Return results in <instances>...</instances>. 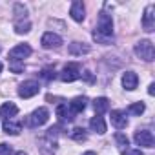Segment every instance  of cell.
I'll return each mask as SVG.
<instances>
[{
  "label": "cell",
  "instance_id": "1",
  "mask_svg": "<svg viewBox=\"0 0 155 155\" xmlns=\"http://www.w3.org/2000/svg\"><path fill=\"white\" fill-rule=\"evenodd\" d=\"M31 29V22L28 18V11L22 4H17L15 6V31L18 35H24V33H29Z\"/></svg>",
  "mask_w": 155,
  "mask_h": 155
},
{
  "label": "cell",
  "instance_id": "2",
  "mask_svg": "<svg viewBox=\"0 0 155 155\" xmlns=\"http://www.w3.org/2000/svg\"><path fill=\"white\" fill-rule=\"evenodd\" d=\"M95 33L101 35V37H104V38H111L113 37V20H111V15H108L106 11H101Z\"/></svg>",
  "mask_w": 155,
  "mask_h": 155
},
{
  "label": "cell",
  "instance_id": "3",
  "mask_svg": "<svg viewBox=\"0 0 155 155\" xmlns=\"http://www.w3.org/2000/svg\"><path fill=\"white\" fill-rule=\"evenodd\" d=\"M135 53L139 58H142L144 62H151L155 58V48L150 40H140L137 46H135Z\"/></svg>",
  "mask_w": 155,
  "mask_h": 155
},
{
  "label": "cell",
  "instance_id": "4",
  "mask_svg": "<svg viewBox=\"0 0 155 155\" xmlns=\"http://www.w3.org/2000/svg\"><path fill=\"white\" fill-rule=\"evenodd\" d=\"M58 77H60L62 82H73V81H77L81 77V66L75 64V62H71V64L64 66V69L60 71Z\"/></svg>",
  "mask_w": 155,
  "mask_h": 155
},
{
  "label": "cell",
  "instance_id": "5",
  "mask_svg": "<svg viewBox=\"0 0 155 155\" xmlns=\"http://www.w3.org/2000/svg\"><path fill=\"white\" fill-rule=\"evenodd\" d=\"M38 90H40V86H38L37 81H24L18 86V95L22 99H31V97H35L38 93Z\"/></svg>",
  "mask_w": 155,
  "mask_h": 155
},
{
  "label": "cell",
  "instance_id": "6",
  "mask_svg": "<svg viewBox=\"0 0 155 155\" xmlns=\"http://www.w3.org/2000/svg\"><path fill=\"white\" fill-rule=\"evenodd\" d=\"M48 119H49V111H48L46 108H38V110H35V111L29 115L28 124H29L31 128H38V126L46 124V122H48Z\"/></svg>",
  "mask_w": 155,
  "mask_h": 155
},
{
  "label": "cell",
  "instance_id": "7",
  "mask_svg": "<svg viewBox=\"0 0 155 155\" xmlns=\"http://www.w3.org/2000/svg\"><path fill=\"white\" fill-rule=\"evenodd\" d=\"M133 140H135L137 146H142V148H153V144H155L153 133L148 131V130H139V131L135 133Z\"/></svg>",
  "mask_w": 155,
  "mask_h": 155
},
{
  "label": "cell",
  "instance_id": "8",
  "mask_svg": "<svg viewBox=\"0 0 155 155\" xmlns=\"http://www.w3.org/2000/svg\"><path fill=\"white\" fill-rule=\"evenodd\" d=\"M142 28H144V31H148V33H151V31L155 29V6H153V4L146 6V9H144V15H142Z\"/></svg>",
  "mask_w": 155,
  "mask_h": 155
},
{
  "label": "cell",
  "instance_id": "9",
  "mask_svg": "<svg viewBox=\"0 0 155 155\" xmlns=\"http://www.w3.org/2000/svg\"><path fill=\"white\" fill-rule=\"evenodd\" d=\"M40 44H42V48L44 49H57V48H60L62 46V38L57 35V33H44L42 35V38H40Z\"/></svg>",
  "mask_w": 155,
  "mask_h": 155
},
{
  "label": "cell",
  "instance_id": "10",
  "mask_svg": "<svg viewBox=\"0 0 155 155\" xmlns=\"http://www.w3.org/2000/svg\"><path fill=\"white\" fill-rule=\"evenodd\" d=\"M29 55H31V46L29 44H18V46H15L9 51V58L11 60H22V58H26Z\"/></svg>",
  "mask_w": 155,
  "mask_h": 155
},
{
  "label": "cell",
  "instance_id": "11",
  "mask_svg": "<svg viewBox=\"0 0 155 155\" xmlns=\"http://www.w3.org/2000/svg\"><path fill=\"white\" fill-rule=\"evenodd\" d=\"M69 15L75 22H82L86 18V9H84V4L81 2V0H75V2L71 4L69 8Z\"/></svg>",
  "mask_w": 155,
  "mask_h": 155
},
{
  "label": "cell",
  "instance_id": "12",
  "mask_svg": "<svg viewBox=\"0 0 155 155\" xmlns=\"http://www.w3.org/2000/svg\"><path fill=\"white\" fill-rule=\"evenodd\" d=\"M111 124H113L117 130L126 128V126H128V117H126V111L113 110V111H111Z\"/></svg>",
  "mask_w": 155,
  "mask_h": 155
},
{
  "label": "cell",
  "instance_id": "13",
  "mask_svg": "<svg viewBox=\"0 0 155 155\" xmlns=\"http://www.w3.org/2000/svg\"><path fill=\"white\" fill-rule=\"evenodd\" d=\"M137 84H139V77H137V73L126 71V73L122 75V86H124L128 91H133V90L137 88Z\"/></svg>",
  "mask_w": 155,
  "mask_h": 155
},
{
  "label": "cell",
  "instance_id": "14",
  "mask_svg": "<svg viewBox=\"0 0 155 155\" xmlns=\"http://www.w3.org/2000/svg\"><path fill=\"white\" fill-rule=\"evenodd\" d=\"M4 131L8 135H18L22 131V122L17 119H6L4 120Z\"/></svg>",
  "mask_w": 155,
  "mask_h": 155
},
{
  "label": "cell",
  "instance_id": "15",
  "mask_svg": "<svg viewBox=\"0 0 155 155\" xmlns=\"http://www.w3.org/2000/svg\"><path fill=\"white\" fill-rule=\"evenodd\" d=\"M68 51H69V55H86L91 51V46L84 44V42H71L68 46Z\"/></svg>",
  "mask_w": 155,
  "mask_h": 155
},
{
  "label": "cell",
  "instance_id": "16",
  "mask_svg": "<svg viewBox=\"0 0 155 155\" xmlns=\"http://www.w3.org/2000/svg\"><path fill=\"white\" fill-rule=\"evenodd\" d=\"M57 117L60 122H71L75 119V113L71 110H68V104H58L57 106Z\"/></svg>",
  "mask_w": 155,
  "mask_h": 155
},
{
  "label": "cell",
  "instance_id": "17",
  "mask_svg": "<svg viewBox=\"0 0 155 155\" xmlns=\"http://www.w3.org/2000/svg\"><path fill=\"white\" fill-rule=\"evenodd\" d=\"M17 113H18V108H17L15 102H4L2 106H0V117H4V120L6 119H13Z\"/></svg>",
  "mask_w": 155,
  "mask_h": 155
},
{
  "label": "cell",
  "instance_id": "18",
  "mask_svg": "<svg viewBox=\"0 0 155 155\" xmlns=\"http://www.w3.org/2000/svg\"><path fill=\"white\" fill-rule=\"evenodd\" d=\"M86 106H88V99H86V97H75V99L69 102V110H71L75 115L81 113V111H84Z\"/></svg>",
  "mask_w": 155,
  "mask_h": 155
},
{
  "label": "cell",
  "instance_id": "19",
  "mask_svg": "<svg viewBox=\"0 0 155 155\" xmlns=\"http://www.w3.org/2000/svg\"><path fill=\"white\" fill-rule=\"evenodd\" d=\"M90 128H91L95 133H99V135L106 133V122H104V119H102L101 115H95V117L90 120Z\"/></svg>",
  "mask_w": 155,
  "mask_h": 155
},
{
  "label": "cell",
  "instance_id": "20",
  "mask_svg": "<svg viewBox=\"0 0 155 155\" xmlns=\"http://www.w3.org/2000/svg\"><path fill=\"white\" fill-rule=\"evenodd\" d=\"M93 110H95L97 115L106 113V111L110 110V101H108L106 97H99V99H95V101H93Z\"/></svg>",
  "mask_w": 155,
  "mask_h": 155
},
{
  "label": "cell",
  "instance_id": "21",
  "mask_svg": "<svg viewBox=\"0 0 155 155\" xmlns=\"http://www.w3.org/2000/svg\"><path fill=\"white\" fill-rule=\"evenodd\" d=\"M71 139H73V140H77V142H84V140L88 139L86 130H84V128H75V130L71 131Z\"/></svg>",
  "mask_w": 155,
  "mask_h": 155
},
{
  "label": "cell",
  "instance_id": "22",
  "mask_svg": "<svg viewBox=\"0 0 155 155\" xmlns=\"http://www.w3.org/2000/svg\"><path fill=\"white\" fill-rule=\"evenodd\" d=\"M144 110H146L144 102H133L128 106V113H131V115H140V113H144Z\"/></svg>",
  "mask_w": 155,
  "mask_h": 155
},
{
  "label": "cell",
  "instance_id": "23",
  "mask_svg": "<svg viewBox=\"0 0 155 155\" xmlns=\"http://www.w3.org/2000/svg\"><path fill=\"white\" fill-rule=\"evenodd\" d=\"M40 77H42V79H46V81H51V79H55V77H57V71H55V68H44L40 71Z\"/></svg>",
  "mask_w": 155,
  "mask_h": 155
},
{
  "label": "cell",
  "instance_id": "24",
  "mask_svg": "<svg viewBox=\"0 0 155 155\" xmlns=\"http://www.w3.org/2000/svg\"><path fill=\"white\" fill-rule=\"evenodd\" d=\"M115 140L119 142V146H120V148H124V146H128V144H130V140H128V137H126L124 133H117V135H115Z\"/></svg>",
  "mask_w": 155,
  "mask_h": 155
},
{
  "label": "cell",
  "instance_id": "25",
  "mask_svg": "<svg viewBox=\"0 0 155 155\" xmlns=\"http://www.w3.org/2000/svg\"><path fill=\"white\" fill-rule=\"evenodd\" d=\"M13 150H11V146L9 144H6V142H2L0 144V155H9Z\"/></svg>",
  "mask_w": 155,
  "mask_h": 155
},
{
  "label": "cell",
  "instance_id": "26",
  "mask_svg": "<svg viewBox=\"0 0 155 155\" xmlns=\"http://www.w3.org/2000/svg\"><path fill=\"white\" fill-rule=\"evenodd\" d=\"M122 155H144L140 150H130V148H126V150H122Z\"/></svg>",
  "mask_w": 155,
  "mask_h": 155
},
{
  "label": "cell",
  "instance_id": "27",
  "mask_svg": "<svg viewBox=\"0 0 155 155\" xmlns=\"http://www.w3.org/2000/svg\"><path fill=\"white\" fill-rule=\"evenodd\" d=\"M81 77H84V81H86V82H93V81H95V79H93V75H91V71H88V69H86L84 73H81Z\"/></svg>",
  "mask_w": 155,
  "mask_h": 155
},
{
  "label": "cell",
  "instance_id": "28",
  "mask_svg": "<svg viewBox=\"0 0 155 155\" xmlns=\"http://www.w3.org/2000/svg\"><path fill=\"white\" fill-rule=\"evenodd\" d=\"M148 93H150V95H153V93H155V84H153V82L148 86Z\"/></svg>",
  "mask_w": 155,
  "mask_h": 155
},
{
  "label": "cell",
  "instance_id": "29",
  "mask_svg": "<svg viewBox=\"0 0 155 155\" xmlns=\"http://www.w3.org/2000/svg\"><path fill=\"white\" fill-rule=\"evenodd\" d=\"M82 155H97L95 151H86V153H82Z\"/></svg>",
  "mask_w": 155,
  "mask_h": 155
},
{
  "label": "cell",
  "instance_id": "30",
  "mask_svg": "<svg viewBox=\"0 0 155 155\" xmlns=\"http://www.w3.org/2000/svg\"><path fill=\"white\" fill-rule=\"evenodd\" d=\"M17 155H28V153H24V151H18V153H17Z\"/></svg>",
  "mask_w": 155,
  "mask_h": 155
},
{
  "label": "cell",
  "instance_id": "31",
  "mask_svg": "<svg viewBox=\"0 0 155 155\" xmlns=\"http://www.w3.org/2000/svg\"><path fill=\"white\" fill-rule=\"evenodd\" d=\"M0 71H2V62H0Z\"/></svg>",
  "mask_w": 155,
  "mask_h": 155
}]
</instances>
